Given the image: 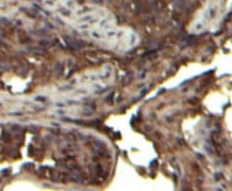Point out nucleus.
Returning a JSON list of instances; mask_svg holds the SVG:
<instances>
[{"instance_id": "f257e3e1", "label": "nucleus", "mask_w": 232, "mask_h": 191, "mask_svg": "<svg viewBox=\"0 0 232 191\" xmlns=\"http://www.w3.org/2000/svg\"><path fill=\"white\" fill-rule=\"evenodd\" d=\"M80 36L116 53H126L139 43L138 34L121 26L106 8L95 4H76L61 17Z\"/></svg>"}, {"instance_id": "f03ea898", "label": "nucleus", "mask_w": 232, "mask_h": 191, "mask_svg": "<svg viewBox=\"0 0 232 191\" xmlns=\"http://www.w3.org/2000/svg\"><path fill=\"white\" fill-rule=\"evenodd\" d=\"M115 80V70L112 65H105L99 69L88 70L75 75L66 83L61 84L50 95L53 101H71L89 97L107 89Z\"/></svg>"}]
</instances>
